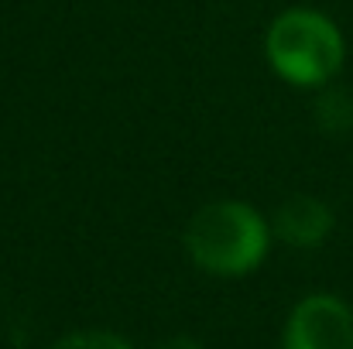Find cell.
<instances>
[{
  "label": "cell",
  "mask_w": 353,
  "mask_h": 349,
  "mask_svg": "<svg viewBox=\"0 0 353 349\" xmlns=\"http://www.w3.org/2000/svg\"><path fill=\"white\" fill-rule=\"evenodd\" d=\"M336 226V216L333 209L316 199V195H288L278 209H274V220H271V230L281 243L295 246V250H312V246H323L326 236Z\"/></svg>",
  "instance_id": "277c9868"
},
{
  "label": "cell",
  "mask_w": 353,
  "mask_h": 349,
  "mask_svg": "<svg viewBox=\"0 0 353 349\" xmlns=\"http://www.w3.org/2000/svg\"><path fill=\"white\" fill-rule=\"evenodd\" d=\"M52 349H134V346L127 339L114 336V332L90 329V332H69V336H62Z\"/></svg>",
  "instance_id": "8992f818"
},
{
  "label": "cell",
  "mask_w": 353,
  "mask_h": 349,
  "mask_svg": "<svg viewBox=\"0 0 353 349\" xmlns=\"http://www.w3.org/2000/svg\"><path fill=\"white\" fill-rule=\"evenodd\" d=\"M271 223L247 202H210L185 226V253L216 277H243L257 271L271 250Z\"/></svg>",
  "instance_id": "7a4b0ae2"
},
{
  "label": "cell",
  "mask_w": 353,
  "mask_h": 349,
  "mask_svg": "<svg viewBox=\"0 0 353 349\" xmlns=\"http://www.w3.org/2000/svg\"><path fill=\"white\" fill-rule=\"evenodd\" d=\"M154 349H203L196 339H185V336H175V339H165V343H158Z\"/></svg>",
  "instance_id": "52a82bcc"
},
{
  "label": "cell",
  "mask_w": 353,
  "mask_h": 349,
  "mask_svg": "<svg viewBox=\"0 0 353 349\" xmlns=\"http://www.w3.org/2000/svg\"><path fill=\"white\" fill-rule=\"evenodd\" d=\"M316 123L326 134H347L353 127V96L340 86H323L316 100Z\"/></svg>",
  "instance_id": "5b68a950"
},
{
  "label": "cell",
  "mask_w": 353,
  "mask_h": 349,
  "mask_svg": "<svg viewBox=\"0 0 353 349\" xmlns=\"http://www.w3.org/2000/svg\"><path fill=\"white\" fill-rule=\"evenodd\" d=\"M285 349H353V308L336 295L302 298L288 315Z\"/></svg>",
  "instance_id": "3957f363"
},
{
  "label": "cell",
  "mask_w": 353,
  "mask_h": 349,
  "mask_svg": "<svg viewBox=\"0 0 353 349\" xmlns=\"http://www.w3.org/2000/svg\"><path fill=\"white\" fill-rule=\"evenodd\" d=\"M264 59L288 86L323 89L340 76L347 62V41L330 14L316 7H288L264 31Z\"/></svg>",
  "instance_id": "6da1fadb"
}]
</instances>
